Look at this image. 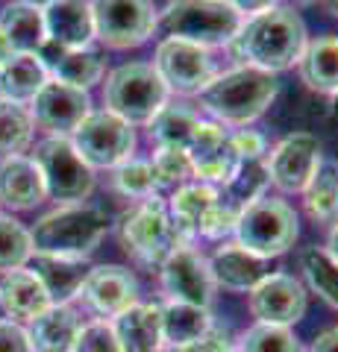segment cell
Segmentation results:
<instances>
[{
	"instance_id": "cell-1",
	"label": "cell",
	"mask_w": 338,
	"mask_h": 352,
	"mask_svg": "<svg viewBox=\"0 0 338 352\" xmlns=\"http://www.w3.org/2000/svg\"><path fill=\"white\" fill-rule=\"evenodd\" d=\"M306 41L309 32L300 12H294L291 6H274L268 12L242 18V27L230 41V53L238 65L279 74L297 65Z\"/></svg>"
},
{
	"instance_id": "cell-2",
	"label": "cell",
	"mask_w": 338,
	"mask_h": 352,
	"mask_svg": "<svg viewBox=\"0 0 338 352\" xmlns=\"http://www.w3.org/2000/svg\"><path fill=\"white\" fill-rule=\"evenodd\" d=\"M277 94V74L253 68V65H235V68L212 76L209 85L198 94V106L215 124L244 129L268 112Z\"/></svg>"
},
{
	"instance_id": "cell-3",
	"label": "cell",
	"mask_w": 338,
	"mask_h": 352,
	"mask_svg": "<svg viewBox=\"0 0 338 352\" xmlns=\"http://www.w3.org/2000/svg\"><path fill=\"white\" fill-rule=\"evenodd\" d=\"M109 229V217L101 206L92 203H68L41 214L30 229L32 252L65 258H89L101 247Z\"/></svg>"
},
{
	"instance_id": "cell-4",
	"label": "cell",
	"mask_w": 338,
	"mask_h": 352,
	"mask_svg": "<svg viewBox=\"0 0 338 352\" xmlns=\"http://www.w3.org/2000/svg\"><path fill=\"white\" fill-rule=\"evenodd\" d=\"M242 15L226 0H168L156 15V32L162 38H180L200 44L206 50L230 47Z\"/></svg>"
},
{
	"instance_id": "cell-5",
	"label": "cell",
	"mask_w": 338,
	"mask_h": 352,
	"mask_svg": "<svg viewBox=\"0 0 338 352\" xmlns=\"http://www.w3.org/2000/svg\"><path fill=\"white\" fill-rule=\"evenodd\" d=\"M168 100L171 91L150 62H127L106 74L103 106L129 126H147Z\"/></svg>"
},
{
	"instance_id": "cell-6",
	"label": "cell",
	"mask_w": 338,
	"mask_h": 352,
	"mask_svg": "<svg viewBox=\"0 0 338 352\" xmlns=\"http://www.w3.org/2000/svg\"><path fill=\"white\" fill-rule=\"evenodd\" d=\"M300 232V220L294 206H288L279 197L262 194L253 203L238 208L235 217V244L250 252H256L262 258L282 256L294 247Z\"/></svg>"
},
{
	"instance_id": "cell-7",
	"label": "cell",
	"mask_w": 338,
	"mask_h": 352,
	"mask_svg": "<svg viewBox=\"0 0 338 352\" xmlns=\"http://www.w3.org/2000/svg\"><path fill=\"white\" fill-rule=\"evenodd\" d=\"M118 238L129 256L147 267H159L173 252V247L185 244L168 214V203L159 194L138 200L118 220Z\"/></svg>"
},
{
	"instance_id": "cell-8",
	"label": "cell",
	"mask_w": 338,
	"mask_h": 352,
	"mask_svg": "<svg viewBox=\"0 0 338 352\" xmlns=\"http://www.w3.org/2000/svg\"><path fill=\"white\" fill-rule=\"evenodd\" d=\"M36 168L45 182V194L59 206L85 203L94 191V170L80 159L71 138H41L36 144Z\"/></svg>"
},
{
	"instance_id": "cell-9",
	"label": "cell",
	"mask_w": 338,
	"mask_h": 352,
	"mask_svg": "<svg viewBox=\"0 0 338 352\" xmlns=\"http://www.w3.org/2000/svg\"><path fill=\"white\" fill-rule=\"evenodd\" d=\"M71 144L92 170H112L136 153V126L112 115L109 109L85 115V120L71 132Z\"/></svg>"
},
{
	"instance_id": "cell-10",
	"label": "cell",
	"mask_w": 338,
	"mask_h": 352,
	"mask_svg": "<svg viewBox=\"0 0 338 352\" xmlns=\"http://www.w3.org/2000/svg\"><path fill=\"white\" fill-rule=\"evenodd\" d=\"M94 38L109 50H133L156 36L154 0H92Z\"/></svg>"
},
{
	"instance_id": "cell-11",
	"label": "cell",
	"mask_w": 338,
	"mask_h": 352,
	"mask_svg": "<svg viewBox=\"0 0 338 352\" xmlns=\"http://www.w3.org/2000/svg\"><path fill=\"white\" fill-rule=\"evenodd\" d=\"M150 65L168 91L180 97H198L218 74L212 50L180 38H159Z\"/></svg>"
},
{
	"instance_id": "cell-12",
	"label": "cell",
	"mask_w": 338,
	"mask_h": 352,
	"mask_svg": "<svg viewBox=\"0 0 338 352\" xmlns=\"http://www.w3.org/2000/svg\"><path fill=\"white\" fill-rule=\"evenodd\" d=\"M162 291L173 302H189L200 308H212L215 302V276L209 270V258L191 244L173 247V252L159 264Z\"/></svg>"
},
{
	"instance_id": "cell-13",
	"label": "cell",
	"mask_w": 338,
	"mask_h": 352,
	"mask_svg": "<svg viewBox=\"0 0 338 352\" xmlns=\"http://www.w3.org/2000/svg\"><path fill=\"white\" fill-rule=\"evenodd\" d=\"M321 141L312 132L286 135L274 150H268V182L279 194H303L321 164Z\"/></svg>"
},
{
	"instance_id": "cell-14",
	"label": "cell",
	"mask_w": 338,
	"mask_h": 352,
	"mask_svg": "<svg viewBox=\"0 0 338 352\" xmlns=\"http://www.w3.org/2000/svg\"><path fill=\"white\" fill-rule=\"evenodd\" d=\"M89 112H92L89 91L56 80H47L30 103L32 124L53 138H71V132L83 124Z\"/></svg>"
},
{
	"instance_id": "cell-15",
	"label": "cell",
	"mask_w": 338,
	"mask_h": 352,
	"mask_svg": "<svg viewBox=\"0 0 338 352\" xmlns=\"http://www.w3.org/2000/svg\"><path fill=\"white\" fill-rule=\"evenodd\" d=\"M191 159V168H194V179L206 182V185H226L230 182L233 170L238 168V156L233 150V141H230V129L215 124V120H203L194 135L185 147Z\"/></svg>"
},
{
	"instance_id": "cell-16",
	"label": "cell",
	"mask_w": 338,
	"mask_h": 352,
	"mask_svg": "<svg viewBox=\"0 0 338 352\" xmlns=\"http://www.w3.org/2000/svg\"><path fill=\"white\" fill-rule=\"evenodd\" d=\"M77 300L101 320L118 317L129 305L138 302V279L121 264H97L89 270Z\"/></svg>"
},
{
	"instance_id": "cell-17",
	"label": "cell",
	"mask_w": 338,
	"mask_h": 352,
	"mask_svg": "<svg viewBox=\"0 0 338 352\" xmlns=\"http://www.w3.org/2000/svg\"><path fill=\"white\" fill-rule=\"evenodd\" d=\"M306 305V288L288 273H271L250 291V314L256 317V323L291 329L297 320H303Z\"/></svg>"
},
{
	"instance_id": "cell-18",
	"label": "cell",
	"mask_w": 338,
	"mask_h": 352,
	"mask_svg": "<svg viewBox=\"0 0 338 352\" xmlns=\"http://www.w3.org/2000/svg\"><path fill=\"white\" fill-rule=\"evenodd\" d=\"M47 44L62 50H83L94 41L92 0H56L45 6Z\"/></svg>"
},
{
	"instance_id": "cell-19",
	"label": "cell",
	"mask_w": 338,
	"mask_h": 352,
	"mask_svg": "<svg viewBox=\"0 0 338 352\" xmlns=\"http://www.w3.org/2000/svg\"><path fill=\"white\" fill-rule=\"evenodd\" d=\"M209 270H212L218 288L238 291V294H250L262 279L271 276L268 258H262L256 252H250L238 244L218 247L209 256Z\"/></svg>"
},
{
	"instance_id": "cell-20",
	"label": "cell",
	"mask_w": 338,
	"mask_h": 352,
	"mask_svg": "<svg viewBox=\"0 0 338 352\" xmlns=\"http://www.w3.org/2000/svg\"><path fill=\"white\" fill-rule=\"evenodd\" d=\"M221 203V188L215 185H206V182H198L191 179L189 185H182L171 194L168 200V214L177 226L180 238L189 244L191 238H200L206 220L215 212V206Z\"/></svg>"
},
{
	"instance_id": "cell-21",
	"label": "cell",
	"mask_w": 338,
	"mask_h": 352,
	"mask_svg": "<svg viewBox=\"0 0 338 352\" xmlns=\"http://www.w3.org/2000/svg\"><path fill=\"white\" fill-rule=\"evenodd\" d=\"M27 264L41 282V288L47 291L50 305H71V300H77L83 282L92 270L85 258L45 256V252H32V258Z\"/></svg>"
},
{
	"instance_id": "cell-22",
	"label": "cell",
	"mask_w": 338,
	"mask_h": 352,
	"mask_svg": "<svg viewBox=\"0 0 338 352\" xmlns=\"http://www.w3.org/2000/svg\"><path fill=\"white\" fill-rule=\"evenodd\" d=\"M45 182L30 156L0 159V206L9 212H27L45 200Z\"/></svg>"
},
{
	"instance_id": "cell-23",
	"label": "cell",
	"mask_w": 338,
	"mask_h": 352,
	"mask_svg": "<svg viewBox=\"0 0 338 352\" xmlns=\"http://www.w3.org/2000/svg\"><path fill=\"white\" fill-rule=\"evenodd\" d=\"M0 308L15 323H30L50 308V296L30 267L9 270L0 282Z\"/></svg>"
},
{
	"instance_id": "cell-24",
	"label": "cell",
	"mask_w": 338,
	"mask_h": 352,
	"mask_svg": "<svg viewBox=\"0 0 338 352\" xmlns=\"http://www.w3.org/2000/svg\"><path fill=\"white\" fill-rule=\"evenodd\" d=\"M118 344L124 352H159L165 346L162 340V308L136 302L112 320Z\"/></svg>"
},
{
	"instance_id": "cell-25",
	"label": "cell",
	"mask_w": 338,
	"mask_h": 352,
	"mask_svg": "<svg viewBox=\"0 0 338 352\" xmlns=\"http://www.w3.org/2000/svg\"><path fill=\"white\" fill-rule=\"evenodd\" d=\"M297 74L309 91L332 97L338 91V36L324 32L318 38H309L297 59Z\"/></svg>"
},
{
	"instance_id": "cell-26",
	"label": "cell",
	"mask_w": 338,
	"mask_h": 352,
	"mask_svg": "<svg viewBox=\"0 0 338 352\" xmlns=\"http://www.w3.org/2000/svg\"><path fill=\"white\" fill-rule=\"evenodd\" d=\"M80 311L71 305H50L45 314L30 320L27 338L32 352H71L80 332Z\"/></svg>"
},
{
	"instance_id": "cell-27",
	"label": "cell",
	"mask_w": 338,
	"mask_h": 352,
	"mask_svg": "<svg viewBox=\"0 0 338 352\" xmlns=\"http://www.w3.org/2000/svg\"><path fill=\"white\" fill-rule=\"evenodd\" d=\"M0 32L15 53H41L47 44L45 9L27 0H12L0 12Z\"/></svg>"
},
{
	"instance_id": "cell-28",
	"label": "cell",
	"mask_w": 338,
	"mask_h": 352,
	"mask_svg": "<svg viewBox=\"0 0 338 352\" xmlns=\"http://www.w3.org/2000/svg\"><path fill=\"white\" fill-rule=\"evenodd\" d=\"M41 50L50 53L45 68L50 74V80H56V82H65V85H74V88L89 91V88L101 82L103 74H106V65L101 59V53H94L89 47L62 50V47H56V44H45Z\"/></svg>"
},
{
	"instance_id": "cell-29",
	"label": "cell",
	"mask_w": 338,
	"mask_h": 352,
	"mask_svg": "<svg viewBox=\"0 0 338 352\" xmlns=\"http://www.w3.org/2000/svg\"><path fill=\"white\" fill-rule=\"evenodd\" d=\"M50 80L45 59L39 53H15L0 68V100L27 106L41 91V85Z\"/></svg>"
},
{
	"instance_id": "cell-30",
	"label": "cell",
	"mask_w": 338,
	"mask_h": 352,
	"mask_svg": "<svg viewBox=\"0 0 338 352\" xmlns=\"http://www.w3.org/2000/svg\"><path fill=\"white\" fill-rule=\"evenodd\" d=\"M159 308H162V340H165L168 349L189 346L194 340H200L203 335H209L215 326L209 308L173 302V300H168Z\"/></svg>"
},
{
	"instance_id": "cell-31",
	"label": "cell",
	"mask_w": 338,
	"mask_h": 352,
	"mask_svg": "<svg viewBox=\"0 0 338 352\" xmlns=\"http://www.w3.org/2000/svg\"><path fill=\"white\" fill-rule=\"evenodd\" d=\"M198 124H200V112L194 106L168 100L156 112V118L147 124V132L156 147H182L185 150Z\"/></svg>"
},
{
	"instance_id": "cell-32",
	"label": "cell",
	"mask_w": 338,
	"mask_h": 352,
	"mask_svg": "<svg viewBox=\"0 0 338 352\" xmlns=\"http://www.w3.org/2000/svg\"><path fill=\"white\" fill-rule=\"evenodd\" d=\"M300 197L312 220H318V223H335L338 220V162L321 159L318 170H315L306 191Z\"/></svg>"
},
{
	"instance_id": "cell-33",
	"label": "cell",
	"mask_w": 338,
	"mask_h": 352,
	"mask_svg": "<svg viewBox=\"0 0 338 352\" xmlns=\"http://www.w3.org/2000/svg\"><path fill=\"white\" fill-rule=\"evenodd\" d=\"M32 115L27 106L0 100V159L24 156V150L32 144Z\"/></svg>"
},
{
	"instance_id": "cell-34",
	"label": "cell",
	"mask_w": 338,
	"mask_h": 352,
	"mask_svg": "<svg viewBox=\"0 0 338 352\" xmlns=\"http://www.w3.org/2000/svg\"><path fill=\"white\" fill-rule=\"evenodd\" d=\"M147 162H150V170H154L156 191L173 194L177 188H182V185H189L194 179L191 159L182 147H156Z\"/></svg>"
},
{
	"instance_id": "cell-35",
	"label": "cell",
	"mask_w": 338,
	"mask_h": 352,
	"mask_svg": "<svg viewBox=\"0 0 338 352\" xmlns=\"http://www.w3.org/2000/svg\"><path fill=\"white\" fill-rule=\"evenodd\" d=\"M268 164L265 159H250V162H238V168L233 170L230 182L224 185V200L233 203L235 208H242L247 203H253L256 197L265 194L268 188Z\"/></svg>"
},
{
	"instance_id": "cell-36",
	"label": "cell",
	"mask_w": 338,
	"mask_h": 352,
	"mask_svg": "<svg viewBox=\"0 0 338 352\" xmlns=\"http://www.w3.org/2000/svg\"><path fill=\"white\" fill-rule=\"evenodd\" d=\"M300 264H303V276H306L309 288L338 311V264L318 247L303 250Z\"/></svg>"
},
{
	"instance_id": "cell-37",
	"label": "cell",
	"mask_w": 338,
	"mask_h": 352,
	"mask_svg": "<svg viewBox=\"0 0 338 352\" xmlns=\"http://www.w3.org/2000/svg\"><path fill=\"white\" fill-rule=\"evenodd\" d=\"M32 258V238L30 229H24L15 217L0 214V270H18L27 267V261Z\"/></svg>"
},
{
	"instance_id": "cell-38",
	"label": "cell",
	"mask_w": 338,
	"mask_h": 352,
	"mask_svg": "<svg viewBox=\"0 0 338 352\" xmlns=\"http://www.w3.org/2000/svg\"><path fill=\"white\" fill-rule=\"evenodd\" d=\"M235 352H303V346L288 326L256 323L242 335Z\"/></svg>"
},
{
	"instance_id": "cell-39",
	"label": "cell",
	"mask_w": 338,
	"mask_h": 352,
	"mask_svg": "<svg viewBox=\"0 0 338 352\" xmlns=\"http://www.w3.org/2000/svg\"><path fill=\"white\" fill-rule=\"evenodd\" d=\"M112 185L118 194L129 197V200H147L156 197V182H154V170H150L147 159H127L118 168H112Z\"/></svg>"
},
{
	"instance_id": "cell-40",
	"label": "cell",
	"mask_w": 338,
	"mask_h": 352,
	"mask_svg": "<svg viewBox=\"0 0 338 352\" xmlns=\"http://www.w3.org/2000/svg\"><path fill=\"white\" fill-rule=\"evenodd\" d=\"M71 352H124L121 344H118V335L109 320H92L83 323L77 340H74Z\"/></svg>"
},
{
	"instance_id": "cell-41",
	"label": "cell",
	"mask_w": 338,
	"mask_h": 352,
	"mask_svg": "<svg viewBox=\"0 0 338 352\" xmlns=\"http://www.w3.org/2000/svg\"><path fill=\"white\" fill-rule=\"evenodd\" d=\"M230 141H233V150L238 162H250V159H265L268 156V141L262 132L256 129H235L230 132Z\"/></svg>"
},
{
	"instance_id": "cell-42",
	"label": "cell",
	"mask_w": 338,
	"mask_h": 352,
	"mask_svg": "<svg viewBox=\"0 0 338 352\" xmlns=\"http://www.w3.org/2000/svg\"><path fill=\"white\" fill-rule=\"evenodd\" d=\"M0 352H32L27 329L15 320H3L0 317Z\"/></svg>"
},
{
	"instance_id": "cell-43",
	"label": "cell",
	"mask_w": 338,
	"mask_h": 352,
	"mask_svg": "<svg viewBox=\"0 0 338 352\" xmlns=\"http://www.w3.org/2000/svg\"><path fill=\"white\" fill-rule=\"evenodd\" d=\"M168 352H233V346H230V340L212 326V332L203 335L200 340H194L189 346H180V349H168Z\"/></svg>"
},
{
	"instance_id": "cell-44",
	"label": "cell",
	"mask_w": 338,
	"mask_h": 352,
	"mask_svg": "<svg viewBox=\"0 0 338 352\" xmlns=\"http://www.w3.org/2000/svg\"><path fill=\"white\" fill-rule=\"evenodd\" d=\"M233 9L242 18H250V15H259V12H268L274 6H282V0H226Z\"/></svg>"
},
{
	"instance_id": "cell-45",
	"label": "cell",
	"mask_w": 338,
	"mask_h": 352,
	"mask_svg": "<svg viewBox=\"0 0 338 352\" xmlns=\"http://www.w3.org/2000/svg\"><path fill=\"white\" fill-rule=\"evenodd\" d=\"M309 352H338V326L335 329H326L324 335L315 338Z\"/></svg>"
},
{
	"instance_id": "cell-46",
	"label": "cell",
	"mask_w": 338,
	"mask_h": 352,
	"mask_svg": "<svg viewBox=\"0 0 338 352\" xmlns=\"http://www.w3.org/2000/svg\"><path fill=\"white\" fill-rule=\"evenodd\" d=\"M324 252L338 264V220L330 226V235H326V250H324Z\"/></svg>"
},
{
	"instance_id": "cell-47",
	"label": "cell",
	"mask_w": 338,
	"mask_h": 352,
	"mask_svg": "<svg viewBox=\"0 0 338 352\" xmlns=\"http://www.w3.org/2000/svg\"><path fill=\"white\" fill-rule=\"evenodd\" d=\"M12 56H15V50L9 47V41L3 38V32H0V68H3V65H6L9 59H12Z\"/></svg>"
},
{
	"instance_id": "cell-48",
	"label": "cell",
	"mask_w": 338,
	"mask_h": 352,
	"mask_svg": "<svg viewBox=\"0 0 338 352\" xmlns=\"http://www.w3.org/2000/svg\"><path fill=\"white\" fill-rule=\"evenodd\" d=\"M324 3H326V9H330V15L338 18V0H324Z\"/></svg>"
},
{
	"instance_id": "cell-49",
	"label": "cell",
	"mask_w": 338,
	"mask_h": 352,
	"mask_svg": "<svg viewBox=\"0 0 338 352\" xmlns=\"http://www.w3.org/2000/svg\"><path fill=\"white\" fill-rule=\"evenodd\" d=\"M27 3H36V6L45 9V6H50V3H56V0H27Z\"/></svg>"
},
{
	"instance_id": "cell-50",
	"label": "cell",
	"mask_w": 338,
	"mask_h": 352,
	"mask_svg": "<svg viewBox=\"0 0 338 352\" xmlns=\"http://www.w3.org/2000/svg\"><path fill=\"white\" fill-rule=\"evenodd\" d=\"M332 115H335V118H338V91H335V94H332Z\"/></svg>"
},
{
	"instance_id": "cell-51",
	"label": "cell",
	"mask_w": 338,
	"mask_h": 352,
	"mask_svg": "<svg viewBox=\"0 0 338 352\" xmlns=\"http://www.w3.org/2000/svg\"><path fill=\"white\" fill-rule=\"evenodd\" d=\"M294 3H303V6H306V3H315V0H294Z\"/></svg>"
}]
</instances>
